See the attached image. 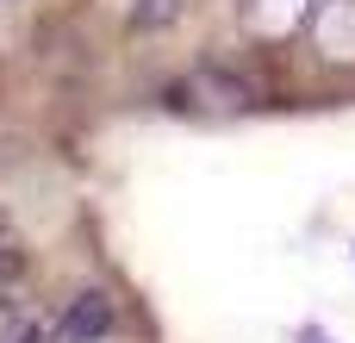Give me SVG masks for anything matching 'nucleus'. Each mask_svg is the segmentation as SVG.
Segmentation results:
<instances>
[{
	"mask_svg": "<svg viewBox=\"0 0 355 343\" xmlns=\"http://www.w3.org/2000/svg\"><path fill=\"white\" fill-rule=\"evenodd\" d=\"M112 325H119L112 300H106L100 287H87V294L69 300V312H62V325H56V343H106Z\"/></svg>",
	"mask_w": 355,
	"mask_h": 343,
	"instance_id": "nucleus-1",
	"label": "nucleus"
},
{
	"mask_svg": "<svg viewBox=\"0 0 355 343\" xmlns=\"http://www.w3.org/2000/svg\"><path fill=\"white\" fill-rule=\"evenodd\" d=\"M19 269H25V256H19V237H12V231H6V219H0V281H12Z\"/></svg>",
	"mask_w": 355,
	"mask_h": 343,
	"instance_id": "nucleus-5",
	"label": "nucleus"
},
{
	"mask_svg": "<svg viewBox=\"0 0 355 343\" xmlns=\"http://www.w3.org/2000/svg\"><path fill=\"white\" fill-rule=\"evenodd\" d=\"M312 6L318 0H250L243 6V25L256 37H287L293 25H312Z\"/></svg>",
	"mask_w": 355,
	"mask_h": 343,
	"instance_id": "nucleus-3",
	"label": "nucleus"
},
{
	"mask_svg": "<svg viewBox=\"0 0 355 343\" xmlns=\"http://www.w3.org/2000/svg\"><path fill=\"white\" fill-rule=\"evenodd\" d=\"M312 44L331 62H355V0H318L312 6Z\"/></svg>",
	"mask_w": 355,
	"mask_h": 343,
	"instance_id": "nucleus-2",
	"label": "nucleus"
},
{
	"mask_svg": "<svg viewBox=\"0 0 355 343\" xmlns=\"http://www.w3.org/2000/svg\"><path fill=\"white\" fill-rule=\"evenodd\" d=\"M175 12H181V0H144V6L131 12V25H168Z\"/></svg>",
	"mask_w": 355,
	"mask_h": 343,
	"instance_id": "nucleus-4",
	"label": "nucleus"
},
{
	"mask_svg": "<svg viewBox=\"0 0 355 343\" xmlns=\"http://www.w3.org/2000/svg\"><path fill=\"white\" fill-rule=\"evenodd\" d=\"M6 343H44V331H37V325H19V331H12Z\"/></svg>",
	"mask_w": 355,
	"mask_h": 343,
	"instance_id": "nucleus-6",
	"label": "nucleus"
}]
</instances>
